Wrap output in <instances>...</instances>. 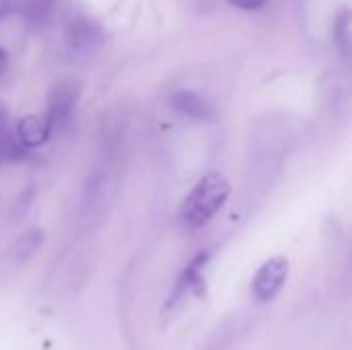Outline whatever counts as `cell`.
Returning <instances> with one entry per match:
<instances>
[{
	"mask_svg": "<svg viewBox=\"0 0 352 350\" xmlns=\"http://www.w3.org/2000/svg\"><path fill=\"white\" fill-rule=\"evenodd\" d=\"M105 41L101 25L91 17H76L68 23L64 33V43L74 58L93 56Z\"/></svg>",
	"mask_w": 352,
	"mask_h": 350,
	"instance_id": "3",
	"label": "cell"
},
{
	"mask_svg": "<svg viewBox=\"0 0 352 350\" xmlns=\"http://www.w3.org/2000/svg\"><path fill=\"white\" fill-rule=\"evenodd\" d=\"M76 105H78V89L70 83L56 85L47 95V111H45L52 130L68 128L74 118Z\"/></svg>",
	"mask_w": 352,
	"mask_h": 350,
	"instance_id": "6",
	"label": "cell"
},
{
	"mask_svg": "<svg viewBox=\"0 0 352 350\" xmlns=\"http://www.w3.org/2000/svg\"><path fill=\"white\" fill-rule=\"evenodd\" d=\"M54 134L50 122L45 116H25L23 120H19L16 128H14V136L19 140V144L23 149H37L41 144H45L50 140V136Z\"/></svg>",
	"mask_w": 352,
	"mask_h": 350,
	"instance_id": "9",
	"label": "cell"
},
{
	"mask_svg": "<svg viewBox=\"0 0 352 350\" xmlns=\"http://www.w3.org/2000/svg\"><path fill=\"white\" fill-rule=\"evenodd\" d=\"M12 12H16L31 29H43L56 14L58 0H10Z\"/></svg>",
	"mask_w": 352,
	"mask_h": 350,
	"instance_id": "8",
	"label": "cell"
},
{
	"mask_svg": "<svg viewBox=\"0 0 352 350\" xmlns=\"http://www.w3.org/2000/svg\"><path fill=\"white\" fill-rule=\"evenodd\" d=\"M6 68H8V52L0 47V76L6 72Z\"/></svg>",
	"mask_w": 352,
	"mask_h": 350,
	"instance_id": "14",
	"label": "cell"
},
{
	"mask_svg": "<svg viewBox=\"0 0 352 350\" xmlns=\"http://www.w3.org/2000/svg\"><path fill=\"white\" fill-rule=\"evenodd\" d=\"M334 43H336V50L340 52V56L344 60L351 58V10L349 8H342L336 17H334Z\"/></svg>",
	"mask_w": 352,
	"mask_h": 350,
	"instance_id": "11",
	"label": "cell"
},
{
	"mask_svg": "<svg viewBox=\"0 0 352 350\" xmlns=\"http://www.w3.org/2000/svg\"><path fill=\"white\" fill-rule=\"evenodd\" d=\"M6 126H8V111H6V107L0 103V130L6 128Z\"/></svg>",
	"mask_w": 352,
	"mask_h": 350,
	"instance_id": "15",
	"label": "cell"
},
{
	"mask_svg": "<svg viewBox=\"0 0 352 350\" xmlns=\"http://www.w3.org/2000/svg\"><path fill=\"white\" fill-rule=\"evenodd\" d=\"M231 6H235V8H241V10H256V8H260L266 0H227Z\"/></svg>",
	"mask_w": 352,
	"mask_h": 350,
	"instance_id": "13",
	"label": "cell"
},
{
	"mask_svg": "<svg viewBox=\"0 0 352 350\" xmlns=\"http://www.w3.org/2000/svg\"><path fill=\"white\" fill-rule=\"evenodd\" d=\"M27 149H23L14 136V132L6 128L0 130V161H21L25 159Z\"/></svg>",
	"mask_w": 352,
	"mask_h": 350,
	"instance_id": "12",
	"label": "cell"
},
{
	"mask_svg": "<svg viewBox=\"0 0 352 350\" xmlns=\"http://www.w3.org/2000/svg\"><path fill=\"white\" fill-rule=\"evenodd\" d=\"M171 105L177 113L194 122H210L214 118V105L198 91H175L171 95Z\"/></svg>",
	"mask_w": 352,
	"mask_h": 350,
	"instance_id": "7",
	"label": "cell"
},
{
	"mask_svg": "<svg viewBox=\"0 0 352 350\" xmlns=\"http://www.w3.org/2000/svg\"><path fill=\"white\" fill-rule=\"evenodd\" d=\"M113 194H116V179L111 173L95 171L87 179L80 196V208H78V221L85 229H93L103 221L113 200Z\"/></svg>",
	"mask_w": 352,
	"mask_h": 350,
	"instance_id": "2",
	"label": "cell"
},
{
	"mask_svg": "<svg viewBox=\"0 0 352 350\" xmlns=\"http://www.w3.org/2000/svg\"><path fill=\"white\" fill-rule=\"evenodd\" d=\"M287 276H289V260L283 258V256H274L270 260H266L254 281H252V293L254 297L260 301V303H266L270 299H274L280 289L285 287L287 283Z\"/></svg>",
	"mask_w": 352,
	"mask_h": 350,
	"instance_id": "4",
	"label": "cell"
},
{
	"mask_svg": "<svg viewBox=\"0 0 352 350\" xmlns=\"http://www.w3.org/2000/svg\"><path fill=\"white\" fill-rule=\"evenodd\" d=\"M210 252H200L196 254L190 264L184 268V272L179 274L173 295L169 297V307L177 305L179 301H184L186 297H202L206 291V283H204V270L210 262Z\"/></svg>",
	"mask_w": 352,
	"mask_h": 350,
	"instance_id": "5",
	"label": "cell"
},
{
	"mask_svg": "<svg viewBox=\"0 0 352 350\" xmlns=\"http://www.w3.org/2000/svg\"><path fill=\"white\" fill-rule=\"evenodd\" d=\"M43 243V233L39 229H31L23 233L8 250H6V260L10 266H21L25 264Z\"/></svg>",
	"mask_w": 352,
	"mask_h": 350,
	"instance_id": "10",
	"label": "cell"
},
{
	"mask_svg": "<svg viewBox=\"0 0 352 350\" xmlns=\"http://www.w3.org/2000/svg\"><path fill=\"white\" fill-rule=\"evenodd\" d=\"M229 194L231 184L221 171H210L202 175L179 206V221L184 229L196 231L210 223L229 200Z\"/></svg>",
	"mask_w": 352,
	"mask_h": 350,
	"instance_id": "1",
	"label": "cell"
}]
</instances>
